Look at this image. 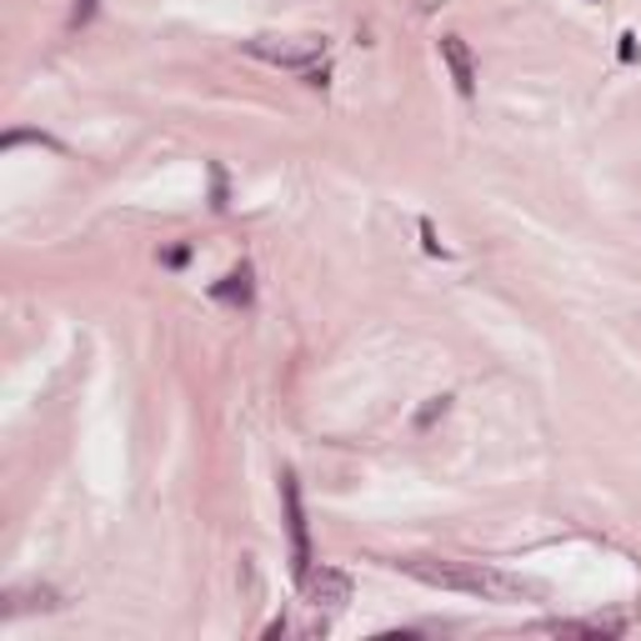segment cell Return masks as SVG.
Instances as JSON below:
<instances>
[{
    "mask_svg": "<svg viewBox=\"0 0 641 641\" xmlns=\"http://www.w3.org/2000/svg\"><path fill=\"white\" fill-rule=\"evenodd\" d=\"M621 60H637V36H621Z\"/></svg>",
    "mask_w": 641,
    "mask_h": 641,
    "instance_id": "cell-10",
    "label": "cell"
},
{
    "mask_svg": "<svg viewBox=\"0 0 641 641\" xmlns=\"http://www.w3.org/2000/svg\"><path fill=\"white\" fill-rule=\"evenodd\" d=\"M211 296L215 301H250V271H246V266H241V271H231L226 281L211 285Z\"/></svg>",
    "mask_w": 641,
    "mask_h": 641,
    "instance_id": "cell-7",
    "label": "cell"
},
{
    "mask_svg": "<svg viewBox=\"0 0 641 641\" xmlns=\"http://www.w3.org/2000/svg\"><path fill=\"white\" fill-rule=\"evenodd\" d=\"M436 411H446V396H436V401L421 411V427H431V421H436Z\"/></svg>",
    "mask_w": 641,
    "mask_h": 641,
    "instance_id": "cell-9",
    "label": "cell"
},
{
    "mask_svg": "<svg viewBox=\"0 0 641 641\" xmlns=\"http://www.w3.org/2000/svg\"><path fill=\"white\" fill-rule=\"evenodd\" d=\"M301 592H306V602L316 606V611H341V606L351 602V576L336 567H311Z\"/></svg>",
    "mask_w": 641,
    "mask_h": 641,
    "instance_id": "cell-4",
    "label": "cell"
},
{
    "mask_svg": "<svg viewBox=\"0 0 641 641\" xmlns=\"http://www.w3.org/2000/svg\"><path fill=\"white\" fill-rule=\"evenodd\" d=\"M281 501H285V532H291V576L306 582L311 571V541H306V511H301V487L296 476L281 471Z\"/></svg>",
    "mask_w": 641,
    "mask_h": 641,
    "instance_id": "cell-3",
    "label": "cell"
},
{
    "mask_svg": "<svg viewBox=\"0 0 641 641\" xmlns=\"http://www.w3.org/2000/svg\"><path fill=\"white\" fill-rule=\"evenodd\" d=\"M441 60H446V71H452L456 91L476 95V60H471V46H466L462 36H441Z\"/></svg>",
    "mask_w": 641,
    "mask_h": 641,
    "instance_id": "cell-5",
    "label": "cell"
},
{
    "mask_svg": "<svg viewBox=\"0 0 641 641\" xmlns=\"http://www.w3.org/2000/svg\"><path fill=\"white\" fill-rule=\"evenodd\" d=\"M541 631H551V637H621L627 631V621L621 617H582V621H541Z\"/></svg>",
    "mask_w": 641,
    "mask_h": 641,
    "instance_id": "cell-6",
    "label": "cell"
},
{
    "mask_svg": "<svg viewBox=\"0 0 641 641\" xmlns=\"http://www.w3.org/2000/svg\"><path fill=\"white\" fill-rule=\"evenodd\" d=\"M250 56L271 60V66H291V71H311L320 60V50H326V40L320 36H256L246 40Z\"/></svg>",
    "mask_w": 641,
    "mask_h": 641,
    "instance_id": "cell-2",
    "label": "cell"
},
{
    "mask_svg": "<svg viewBox=\"0 0 641 641\" xmlns=\"http://www.w3.org/2000/svg\"><path fill=\"white\" fill-rule=\"evenodd\" d=\"M396 571L416 576L427 586H441V592H466V596H487V602H526L536 596L532 582L511 576V571L481 567V561H446V557H401L392 561Z\"/></svg>",
    "mask_w": 641,
    "mask_h": 641,
    "instance_id": "cell-1",
    "label": "cell"
},
{
    "mask_svg": "<svg viewBox=\"0 0 641 641\" xmlns=\"http://www.w3.org/2000/svg\"><path fill=\"white\" fill-rule=\"evenodd\" d=\"M95 15V0H75V11H71V25H85Z\"/></svg>",
    "mask_w": 641,
    "mask_h": 641,
    "instance_id": "cell-8",
    "label": "cell"
}]
</instances>
